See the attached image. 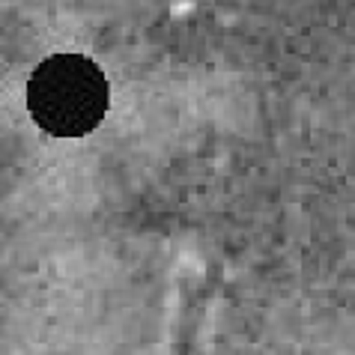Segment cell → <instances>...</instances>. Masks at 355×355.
Returning <instances> with one entry per match:
<instances>
[{
    "label": "cell",
    "instance_id": "1",
    "mask_svg": "<svg viewBox=\"0 0 355 355\" xmlns=\"http://www.w3.org/2000/svg\"><path fill=\"white\" fill-rule=\"evenodd\" d=\"M111 87L102 66L84 54H54L27 81V111L45 135L84 137L107 114Z\"/></svg>",
    "mask_w": 355,
    "mask_h": 355
}]
</instances>
